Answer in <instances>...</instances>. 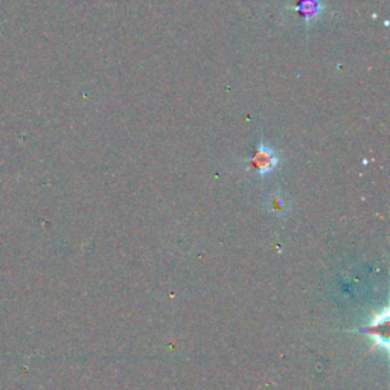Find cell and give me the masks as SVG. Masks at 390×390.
Segmentation results:
<instances>
[{
	"instance_id": "6da1fadb",
	"label": "cell",
	"mask_w": 390,
	"mask_h": 390,
	"mask_svg": "<svg viewBox=\"0 0 390 390\" xmlns=\"http://www.w3.org/2000/svg\"><path fill=\"white\" fill-rule=\"evenodd\" d=\"M249 162L254 171H257L261 177H266L268 174H272L274 169L279 166L281 158L270 145H267L264 140H261L257 147V151H254Z\"/></svg>"
},
{
	"instance_id": "3957f363",
	"label": "cell",
	"mask_w": 390,
	"mask_h": 390,
	"mask_svg": "<svg viewBox=\"0 0 390 390\" xmlns=\"http://www.w3.org/2000/svg\"><path fill=\"white\" fill-rule=\"evenodd\" d=\"M267 206L273 212L274 215L283 217V215L288 214L292 203H290V198L285 194L279 193V191H278V193H273L270 197H268Z\"/></svg>"
},
{
	"instance_id": "7a4b0ae2",
	"label": "cell",
	"mask_w": 390,
	"mask_h": 390,
	"mask_svg": "<svg viewBox=\"0 0 390 390\" xmlns=\"http://www.w3.org/2000/svg\"><path fill=\"white\" fill-rule=\"evenodd\" d=\"M288 10L299 14L305 30H311L325 17L326 5L322 0H297V3L288 6Z\"/></svg>"
}]
</instances>
